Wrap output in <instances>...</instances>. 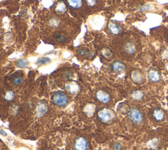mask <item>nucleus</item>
I'll use <instances>...</instances> for the list:
<instances>
[{
	"label": "nucleus",
	"instance_id": "nucleus-4",
	"mask_svg": "<svg viewBox=\"0 0 168 150\" xmlns=\"http://www.w3.org/2000/svg\"><path fill=\"white\" fill-rule=\"evenodd\" d=\"M73 147L74 150H88L89 148L88 142L85 138L78 137L74 140Z\"/></svg>",
	"mask_w": 168,
	"mask_h": 150
},
{
	"label": "nucleus",
	"instance_id": "nucleus-14",
	"mask_svg": "<svg viewBox=\"0 0 168 150\" xmlns=\"http://www.w3.org/2000/svg\"><path fill=\"white\" fill-rule=\"evenodd\" d=\"M11 82H13V84L16 86L20 85L23 82V77L22 75L20 74H15L14 75H13V76L11 77Z\"/></svg>",
	"mask_w": 168,
	"mask_h": 150
},
{
	"label": "nucleus",
	"instance_id": "nucleus-13",
	"mask_svg": "<svg viewBox=\"0 0 168 150\" xmlns=\"http://www.w3.org/2000/svg\"><path fill=\"white\" fill-rule=\"evenodd\" d=\"M67 2L73 9H80L83 5L82 0H67Z\"/></svg>",
	"mask_w": 168,
	"mask_h": 150
},
{
	"label": "nucleus",
	"instance_id": "nucleus-27",
	"mask_svg": "<svg viewBox=\"0 0 168 150\" xmlns=\"http://www.w3.org/2000/svg\"><path fill=\"white\" fill-rule=\"evenodd\" d=\"M113 148L114 150H122V146L119 143H115L113 146Z\"/></svg>",
	"mask_w": 168,
	"mask_h": 150
},
{
	"label": "nucleus",
	"instance_id": "nucleus-3",
	"mask_svg": "<svg viewBox=\"0 0 168 150\" xmlns=\"http://www.w3.org/2000/svg\"><path fill=\"white\" fill-rule=\"evenodd\" d=\"M129 120L134 124H140L143 121V116L141 112L136 108L131 109L128 111Z\"/></svg>",
	"mask_w": 168,
	"mask_h": 150
},
{
	"label": "nucleus",
	"instance_id": "nucleus-8",
	"mask_svg": "<svg viewBox=\"0 0 168 150\" xmlns=\"http://www.w3.org/2000/svg\"><path fill=\"white\" fill-rule=\"evenodd\" d=\"M48 110L47 105L45 102H39L36 107V115L38 117H43Z\"/></svg>",
	"mask_w": 168,
	"mask_h": 150
},
{
	"label": "nucleus",
	"instance_id": "nucleus-10",
	"mask_svg": "<svg viewBox=\"0 0 168 150\" xmlns=\"http://www.w3.org/2000/svg\"><path fill=\"white\" fill-rule=\"evenodd\" d=\"M148 77L151 82H157L160 80V74L158 71L155 69L149 70L148 73Z\"/></svg>",
	"mask_w": 168,
	"mask_h": 150
},
{
	"label": "nucleus",
	"instance_id": "nucleus-15",
	"mask_svg": "<svg viewBox=\"0 0 168 150\" xmlns=\"http://www.w3.org/2000/svg\"><path fill=\"white\" fill-rule=\"evenodd\" d=\"M95 111V106L93 104H88L84 108V112L89 117L93 116Z\"/></svg>",
	"mask_w": 168,
	"mask_h": 150
},
{
	"label": "nucleus",
	"instance_id": "nucleus-1",
	"mask_svg": "<svg viewBox=\"0 0 168 150\" xmlns=\"http://www.w3.org/2000/svg\"><path fill=\"white\" fill-rule=\"evenodd\" d=\"M115 117L114 112L110 109L102 107L97 112V118L101 123L107 124L114 120Z\"/></svg>",
	"mask_w": 168,
	"mask_h": 150
},
{
	"label": "nucleus",
	"instance_id": "nucleus-20",
	"mask_svg": "<svg viewBox=\"0 0 168 150\" xmlns=\"http://www.w3.org/2000/svg\"><path fill=\"white\" fill-rule=\"evenodd\" d=\"M16 65L20 68H27L29 65V62L25 59H20L16 61Z\"/></svg>",
	"mask_w": 168,
	"mask_h": 150
},
{
	"label": "nucleus",
	"instance_id": "nucleus-19",
	"mask_svg": "<svg viewBox=\"0 0 168 150\" xmlns=\"http://www.w3.org/2000/svg\"><path fill=\"white\" fill-rule=\"evenodd\" d=\"M4 98L7 101H13L15 98V93L11 90H7L4 95Z\"/></svg>",
	"mask_w": 168,
	"mask_h": 150
},
{
	"label": "nucleus",
	"instance_id": "nucleus-22",
	"mask_svg": "<svg viewBox=\"0 0 168 150\" xmlns=\"http://www.w3.org/2000/svg\"><path fill=\"white\" fill-rule=\"evenodd\" d=\"M51 62V59L48 57H42L39 58L38 61H37V65H39V66H41V65H46L48 64Z\"/></svg>",
	"mask_w": 168,
	"mask_h": 150
},
{
	"label": "nucleus",
	"instance_id": "nucleus-9",
	"mask_svg": "<svg viewBox=\"0 0 168 150\" xmlns=\"http://www.w3.org/2000/svg\"><path fill=\"white\" fill-rule=\"evenodd\" d=\"M131 79L137 84H140L142 82L143 76L142 73L138 70H134L131 73Z\"/></svg>",
	"mask_w": 168,
	"mask_h": 150
},
{
	"label": "nucleus",
	"instance_id": "nucleus-25",
	"mask_svg": "<svg viewBox=\"0 0 168 150\" xmlns=\"http://www.w3.org/2000/svg\"><path fill=\"white\" fill-rule=\"evenodd\" d=\"M55 38L57 40L58 42H66V38H65V36L64 35H63V34H61V33H55Z\"/></svg>",
	"mask_w": 168,
	"mask_h": 150
},
{
	"label": "nucleus",
	"instance_id": "nucleus-23",
	"mask_svg": "<svg viewBox=\"0 0 168 150\" xmlns=\"http://www.w3.org/2000/svg\"><path fill=\"white\" fill-rule=\"evenodd\" d=\"M101 54L102 56L106 59H110L112 57V53L110 49L107 48L102 49Z\"/></svg>",
	"mask_w": 168,
	"mask_h": 150
},
{
	"label": "nucleus",
	"instance_id": "nucleus-5",
	"mask_svg": "<svg viewBox=\"0 0 168 150\" xmlns=\"http://www.w3.org/2000/svg\"><path fill=\"white\" fill-rule=\"evenodd\" d=\"M95 97L98 101L102 103V104H107L110 101V96L109 95V93L103 91V90H99L96 93Z\"/></svg>",
	"mask_w": 168,
	"mask_h": 150
},
{
	"label": "nucleus",
	"instance_id": "nucleus-29",
	"mask_svg": "<svg viewBox=\"0 0 168 150\" xmlns=\"http://www.w3.org/2000/svg\"><path fill=\"white\" fill-rule=\"evenodd\" d=\"M167 40H168V35H167Z\"/></svg>",
	"mask_w": 168,
	"mask_h": 150
},
{
	"label": "nucleus",
	"instance_id": "nucleus-17",
	"mask_svg": "<svg viewBox=\"0 0 168 150\" xmlns=\"http://www.w3.org/2000/svg\"><path fill=\"white\" fill-rule=\"evenodd\" d=\"M66 88L70 93H76L79 90V87L76 83H69L66 84Z\"/></svg>",
	"mask_w": 168,
	"mask_h": 150
},
{
	"label": "nucleus",
	"instance_id": "nucleus-7",
	"mask_svg": "<svg viewBox=\"0 0 168 150\" xmlns=\"http://www.w3.org/2000/svg\"><path fill=\"white\" fill-rule=\"evenodd\" d=\"M108 31L113 35H118L122 32V28L120 27V25L114 23V22L111 21L108 23Z\"/></svg>",
	"mask_w": 168,
	"mask_h": 150
},
{
	"label": "nucleus",
	"instance_id": "nucleus-21",
	"mask_svg": "<svg viewBox=\"0 0 168 150\" xmlns=\"http://www.w3.org/2000/svg\"><path fill=\"white\" fill-rule=\"evenodd\" d=\"M77 53H78L80 55L87 56V57H91L93 54L92 51H89L88 49H79L78 51H77Z\"/></svg>",
	"mask_w": 168,
	"mask_h": 150
},
{
	"label": "nucleus",
	"instance_id": "nucleus-26",
	"mask_svg": "<svg viewBox=\"0 0 168 150\" xmlns=\"http://www.w3.org/2000/svg\"><path fill=\"white\" fill-rule=\"evenodd\" d=\"M85 1L90 7H94L97 3V0H85Z\"/></svg>",
	"mask_w": 168,
	"mask_h": 150
},
{
	"label": "nucleus",
	"instance_id": "nucleus-11",
	"mask_svg": "<svg viewBox=\"0 0 168 150\" xmlns=\"http://www.w3.org/2000/svg\"><path fill=\"white\" fill-rule=\"evenodd\" d=\"M152 116H153V118L156 121H163L165 117L164 112L161 110V109L156 108L153 111V112H152Z\"/></svg>",
	"mask_w": 168,
	"mask_h": 150
},
{
	"label": "nucleus",
	"instance_id": "nucleus-18",
	"mask_svg": "<svg viewBox=\"0 0 168 150\" xmlns=\"http://www.w3.org/2000/svg\"><path fill=\"white\" fill-rule=\"evenodd\" d=\"M55 10L57 12H60V13H63V12L66 11V5L65 3L63 1H59L57 4V6L55 7Z\"/></svg>",
	"mask_w": 168,
	"mask_h": 150
},
{
	"label": "nucleus",
	"instance_id": "nucleus-16",
	"mask_svg": "<svg viewBox=\"0 0 168 150\" xmlns=\"http://www.w3.org/2000/svg\"><path fill=\"white\" fill-rule=\"evenodd\" d=\"M143 97H144V93L141 90H135L131 93V98L137 101L141 100Z\"/></svg>",
	"mask_w": 168,
	"mask_h": 150
},
{
	"label": "nucleus",
	"instance_id": "nucleus-2",
	"mask_svg": "<svg viewBox=\"0 0 168 150\" xmlns=\"http://www.w3.org/2000/svg\"><path fill=\"white\" fill-rule=\"evenodd\" d=\"M52 102L59 107H65L68 104V98L64 93L57 92L52 96Z\"/></svg>",
	"mask_w": 168,
	"mask_h": 150
},
{
	"label": "nucleus",
	"instance_id": "nucleus-12",
	"mask_svg": "<svg viewBox=\"0 0 168 150\" xmlns=\"http://www.w3.org/2000/svg\"><path fill=\"white\" fill-rule=\"evenodd\" d=\"M124 51L128 54H133L136 51V46L131 42H127L123 47Z\"/></svg>",
	"mask_w": 168,
	"mask_h": 150
},
{
	"label": "nucleus",
	"instance_id": "nucleus-28",
	"mask_svg": "<svg viewBox=\"0 0 168 150\" xmlns=\"http://www.w3.org/2000/svg\"><path fill=\"white\" fill-rule=\"evenodd\" d=\"M0 134H1V135H4V136H6L7 135V134H6V132H5L4 130H3L2 129H0Z\"/></svg>",
	"mask_w": 168,
	"mask_h": 150
},
{
	"label": "nucleus",
	"instance_id": "nucleus-24",
	"mask_svg": "<svg viewBox=\"0 0 168 150\" xmlns=\"http://www.w3.org/2000/svg\"><path fill=\"white\" fill-rule=\"evenodd\" d=\"M49 24L52 28H57L60 24V21L57 18H52L49 21Z\"/></svg>",
	"mask_w": 168,
	"mask_h": 150
},
{
	"label": "nucleus",
	"instance_id": "nucleus-6",
	"mask_svg": "<svg viewBox=\"0 0 168 150\" xmlns=\"http://www.w3.org/2000/svg\"><path fill=\"white\" fill-rule=\"evenodd\" d=\"M111 68L115 73H123L125 72L126 67L123 62L121 61H114L111 65Z\"/></svg>",
	"mask_w": 168,
	"mask_h": 150
}]
</instances>
